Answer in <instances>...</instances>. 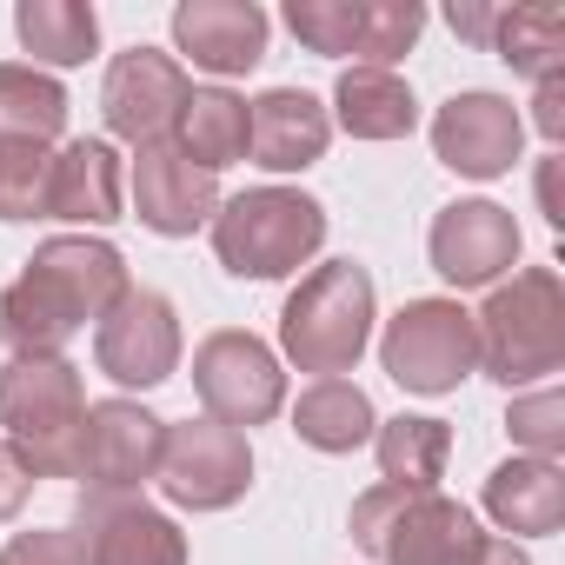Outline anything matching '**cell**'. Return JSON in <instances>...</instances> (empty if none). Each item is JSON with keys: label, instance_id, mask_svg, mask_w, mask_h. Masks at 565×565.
Returning <instances> with one entry per match:
<instances>
[{"label": "cell", "instance_id": "cell-1", "mask_svg": "<svg viewBox=\"0 0 565 565\" xmlns=\"http://www.w3.org/2000/svg\"><path fill=\"white\" fill-rule=\"evenodd\" d=\"M127 259L107 239L87 233H61L47 246H34V259L21 266V279L0 294V340L14 353H61L74 333L100 327L120 300H127Z\"/></svg>", "mask_w": 565, "mask_h": 565}, {"label": "cell", "instance_id": "cell-2", "mask_svg": "<svg viewBox=\"0 0 565 565\" xmlns=\"http://www.w3.org/2000/svg\"><path fill=\"white\" fill-rule=\"evenodd\" d=\"M81 433H87V393L81 366L61 353H14L0 366V439L14 446L28 479H74L81 472Z\"/></svg>", "mask_w": 565, "mask_h": 565}, {"label": "cell", "instance_id": "cell-3", "mask_svg": "<svg viewBox=\"0 0 565 565\" xmlns=\"http://www.w3.org/2000/svg\"><path fill=\"white\" fill-rule=\"evenodd\" d=\"M366 340H373V273L353 266V259L313 266L287 294V307H279V347L313 380L353 373Z\"/></svg>", "mask_w": 565, "mask_h": 565}, {"label": "cell", "instance_id": "cell-4", "mask_svg": "<svg viewBox=\"0 0 565 565\" xmlns=\"http://www.w3.org/2000/svg\"><path fill=\"white\" fill-rule=\"evenodd\" d=\"M472 340H479V366L499 386L552 380L565 366V279L552 266L512 273L472 313Z\"/></svg>", "mask_w": 565, "mask_h": 565}, {"label": "cell", "instance_id": "cell-5", "mask_svg": "<svg viewBox=\"0 0 565 565\" xmlns=\"http://www.w3.org/2000/svg\"><path fill=\"white\" fill-rule=\"evenodd\" d=\"M206 226H213V253L233 279H287L327 246V206L300 186L233 193V200H220V213Z\"/></svg>", "mask_w": 565, "mask_h": 565}, {"label": "cell", "instance_id": "cell-6", "mask_svg": "<svg viewBox=\"0 0 565 565\" xmlns=\"http://www.w3.org/2000/svg\"><path fill=\"white\" fill-rule=\"evenodd\" d=\"M353 545L373 552L380 565H472L486 532L459 499L380 479L373 492L353 499Z\"/></svg>", "mask_w": 565, "mask_h": 565}, {"label": "cell", "instance_id": "cell-7", "mask_svg": "<svg viewBox=\"0 0 565 565\" xmlns=\"http://www.w3.org/2000/svg\"><path fill=\"white\" fill-rule=\"evenodd\" d=\"M380 366L406 393H426V399L452 393L466 373H479L472 313L459 300H406L380 333Z\"/></svg>", "mask_w": 565, "mask_h": 565}, {"label": "cell", "instance_id": "cell-8", "mask_svg": "<svg viewBox=\"0 0 565 565\" xmlns=\"http://www.w3.org/2000/svg\"><path fill=\"white\" fill-rule=\"evenodd\" d=\"M193 393H200L206 419L246 433L287 406V373H279V353L266 340L226 327V333H206L193 347Z\"/></svg>", "mask_w": 565, "mask_h": 565}, {"label": "cell", "instance_id": "cell-9", "mask_svg": "<svg viewBox=\"0 0 565 565\" xmlns=\"http://www.w3.org/2000/svg\"><path fill=\"white\" fill-rule=\"evenodd\" d=\"M253 486V446L246 433L220 426V419H186L167 426V452H160V492L186 512H226L239 505Z\"/></svg>", "mask_w": 565, "mask_h": 565}, {"label": "cell", "instance_id": "cell-10", "mask_svg": "<svg viewBox=\"0 0 565 565\" xmlns=\"http://www.w3.org/2000/svg\"><path fill=\"white\" fill-rule=\"evenodd\" d=\"M160 452H167V419L134 406V399H100L87 406V433H81V472L94 499H134L147 479H160Z\"/></svg>", "mask_w": 565, "mask_h": 565}, {"label": "cell", "instance_id": "cell-11", "mask_svg": "<svg viewBox=\"0 0 565 565\" xmlns=\"http://www.w3.org/2000/svg\"><path fill=\"white\" fill-rule=\"evenodd\" d=\"M94 360L114 386H167L180 366V313L153 287H127V300L94 327Z\"/></svg>", "mask_w": 565, "mask_h": 565}, {"label": "cell", "instance_id": "cell-12", "mask_svg": "<svg viewBox=\"0 0 565 565\" xmlns=\"http://www.w3.org/2000/svg\"><path fill=\"white\" fill-rule=\"evenodd\" d=\"M519 220L499 206V200H452L433 213V233H426V253H433V273L446 287H499V279L519 266Z\"/></svg>", "mask_w": 565, "mask_h": 565}, {"label": "cell", "instance_id": "cell-13", "mask_svg": "<svg viewBox=\"0 0 565 565\" xmlns=\"http://www.w3.org/2000/svg\"><path fill=\"white\" fill-rule=\"evenodd\" d=\"M186 67L160 47H127L114 54L107 67V87H100V114H107V134L114 140H134V147H160L186 107Z\"/></svg>", "mask_w": 565, "mask_h": 565}, {"label": "cell", "instance_id": "cell-14", "mask_svg": "<svg viewBox=\"0 0 565 565\" xmlns=\"http://www.w3.org/2000/svg\"><path fill=\"white\" fill-rule=\"evenodd\" d=\"M519 147H525V120H519V107H512L505 94H452V100L439 107V120H433V153H439V167H452V173H466V180H499V173H512Z\"/></svg>", "mask_w": 565, "mask_h": 565}, {"label": "cell", "instance_id": "cell-15", "mask_svg": "<svg viewBox=\"0 0 565 565\" xmlns=\"http://www.w3.org/2000/svg\"><path fill=\"white\" fill-rule=\"evenodd\" d=\"M74 539L87 565H186V532L147 499H94L81 492Z\"/></svg>", "mask_w": 565, "mask_h": 565}, {"label": "cell", "instance_id": "cell-16", "mask_svg": "<svg viewBox=\"0 0 565 565\" xmlns=\"http://www.w3.org/2000/svg\"><path fill=\"white\" fill-rule=\"evenodd\" d=\"M134 213H140L147 233L186 239L220 213V186L173 140H160V147H140V160H134Z\"/></svg>", "mask_w": 565, "mask_h": 565}, {"label": "cell", "instance_id": "cell-17", "mask_svg": "<svg viewBox=\"0 0 565 565\" xmlns=\"http://www.w3.org/2000/svg\"><path fill=\"white\" fill-rule=\"evenodd\" d=\"M266 8L253 0H180L173 8V47L206 74H253L266 61Z\"/></svg>", "mask_w": 565, "mask_h": 565}, {"label": "cell", "instance_id": "cell-18", "mask_svg": "<svg viewBox=\"0 0 565 565\" xmlns=\"http://www.w3.org/2000/svg\"><path fill=\"white\" fill-rule=\"evenodd\" d=\"M333 140V114L307 87H273L246 107V153L266 173H307Z\"/></svg>", "mask_w": 565, "mask_h": 565}, {"label": "cell", "instance_id": "cell-19", "mask_svg": "<svg viewBox=\"0 0 565 565\" xmlns=\"http://www.w3.org/2000/svg\"><path fill=\"white\" fill-rule=\"evenodd\" d=\"M47 220L114 226L120 220V153L107 140H67L47 167Z\"/></svg>", "mask_w": 565, "mask_h": 565}, {"label": "cell", "instance_id": "cell-20", "mask_svg": "<svg viewBox=\"0 0 565 565\" xmlns=\"http://www.w3.org/2000/svg\"><path fill=\"white\" fill-rule=\"evenodd\" d=\"M486 512L512 539H545L565 525V472L552 459H505L486 479Z\"/></svg>", "mask_w": 565, "mask_h": 565}, {"label": "cell", "instance_id": "cell-21", "mask_svg": "<svg viewBox=\"0 0 565 565\" xmlns=\"http://www.w3.org/2000/svg\"><path fill=\"white\" fill-rule=\"evenodd\" d=\"M333 114L353 140H406L419 127L413 87L399 74H380V67H347L333 87Z\"/></svg>", "mask_w": 565, "mask_h": 565}, {"label": "cell", "instance_id": "cell-22", "mask_svg": "<svg viewBox=\"0 0 565 565\" xmlns=\"http://www.w3.org/2000/svg\"><path fill=\"white\" fill-rule=\"evenodd\" d=\"M173 147L200 167V173H226L246 160V100L226 87H193L180 120H173Z\"/></svg>", "mask_w": 565, "mask_h": 565}, {"label": "cell", "instance_id": "cell-23", "mask_svg": "<svg viewBox=\"0 0 565 565\" xmlns=\"http://www.w3.org/2000/svg\"><path fill=\"white\" fill-rule=\"evenodd\" d=\"M373 452H380L386 486L439 492L446 459H452V426L433 419V413H399V419H380V426H373Z\"/></svg>", "mask_w": 565, "mask_h": 565}, {"label": "cell", "instance_id": "cell-24", "mask_svg": "<svg viewBox=\"0 0 565 565\" xmlns=\"http://www.w3.org/2000/svg\"><path fill=\"white\" fill-rule=\"evenodd\" d=\"M492 54H499L512 74H525L532 87H539V81H558V74H565V8H558V0L499 8Z\"/></svg>", "mask_w": 565, "mask_h": 565}, {"label": "cell", "instance_id": "cell-25", "mask_svg": "<svg viewBox=\"0 0 565 565\" xmlns=\"http://www.w3.org/2000/svg\"><path fill=\"white\" fill-rule=\"evenodd\" d=\"M373 426H380V413L353 380H313L294 406V433L313 452H360L373 439Z\"/></svg>", "mask_w": 565, "mask_h": 565}, {"label": "cell", "instance_id": "cell-26", "mask_svg": "<svg viewBox=\"0 0 565 565\" xmlns=\"http://www.w3.org/2000/svg\"><path fill=\"white\" fill-rule=\"evenodd\" d=\"M14 34L41 67H81L100 47V14L87 0H21Z\"/></svg>", "mask_w": 565, "mask_h": 565}, {"label": "cell", "instance_id": "cell-27", "mask_svg": "<svg viewBox=\"0 0 565 565\" xmlns=\"http://www.w3.org/2000/svg\"><path fill=\"white\" fill-rule=\"evenodd\" d=\"M61 134H67V87L41 67L0 61V140L54 147Z\"/></svg>", "mask_w": 565, "mask_h": 565}, {"label": "cell", "instance_id": "cell-28", "mask_svg": "<svg viewBox=\"0 0 565 565\" xmlns=\"http://www.w3.org/2000/svg\"><path fill=\"white\" fill-rule=\"evenodd\" d=\"M287 28L307 54L327 61H360V28H366V0H287Z\"/></svg>", "mask_w": 565, "mask_h": 565}, {"label": "cell", "instance_id": "cell-29", "mask_svg": "<svg viewBox=\"0 0 565 565\" xmlns=\"http://www.w3.org/2000/svg\"><path fill=\"white\" fill-rule=\"evenodd\" d=\"M419 28H426V8H419V0H366V28H360V61H353V67L393 74V61L413 54Z\"/></svg>", "mask_w": 565, "mask_h": 565}, {"label": "cell", "instance_id": "cell-30", "mask_svg": "<svg viewBox=\"0 0 565 565\" xmlns=\"http://www.w3.org/2000/svg\"><path fill=\"white\" fill-rule=\"evenodd\" d=\"M47 147L0 140V220H47Z\"/></svg>", "mask_w": 565, "mask_h": 565}, {"label": "cell", "instance_id": "cell-31", "mask_svg": "<svg viewBox=\"0 0 565 565\" xmlns=\"http://www.w3.org/2000/svg\"><path fill=\"white\" fill-rule=\"evenodd\" d=\"M505 433H512V446H525V459H552L558 466V452H565V393L539 386V393L512 399Z\"/></svg>", "mask_w": 565, "mask_h": 565}, {"label": "cell", "instance_id": "cell-32", "mask_svg": "<svg viewBox=\"0 0 565 565\" xmlns=\"http://www.w3.org/2000/svg\"><path fill=\"white\" fill-rule=\"evenodd\" d=\"M0 565H87L74 532H14L0 545Z\"/></svg>", "mask_w": 565, "mask_h": 565}, {"label": "cell", "instance_id": "cell-33", "mask_svg": "<svg viewBox=\"0 0 565 565\" xmlns=\"http://www.w3.org/2000/svg\"><path fill=\"white\" fill-rule=\"evenodd\" d=\"M532 127L558 147L565 140V74L558 81H539V94H532Z\"/></svg>", "mask_w": 565, "mask_h": 565}, {"label": "cell", "instance_id": "cell-34", "mask_svg": "<svg viewBox=\"0 0 565 565\" xmlns=\"http://www.w3.org/2000/svg\"><path fill=\"white\" fill-rule=\"evenodd\" d=\"M28 492H34L28 466L14 459V446H8V439H0V519H14V512L28 505Z\"/></svg>", "mask_w": 565, "mask_h": 565}, {"label": "cell", "instance_id": "cell-35", "mask_svg": "<svg viewBox=\"0 0 565 565\" xmlns=\"http://www.w3.org/2000/svg\"><path fill=\"white\" fill-rule=\"evenodd\" d=\"M446 21H452V34H459V41H472V47H486V54H492V28H499V8H479V0H459V8H452Z\"/></svg>", "mask_w": 565, "mask_h": 565}, {"label": "cell", "instance_id": "cell-36", "mask_svg": "<svg viewBox=\"0 0 565 565\" xmlns=\"http://www.w3.org/2000/svg\"><path fill=\"white\" fill-rule=\"evenodd\" d=\"M539 206H545V220H552V226H565V200H558V160H545V167H539Z\"/></svg>", "mask_w": 565, "mask_h": 565}, {"label": "cell", "instance_id": "cell-37", "mask_svg": "<svg viewBox=\"0 0 565 565\" xmlns=\"http://www.w3.org/2000/svg\"><path fill=\"white\" fill-rule=\"evenodd\" d=\"M472 565H532V558H525V552H519V545H512V539H486V545H479V558H472Z\"/></svg>", "mask_w": 565, "mask_h": 565}]
</instances>
